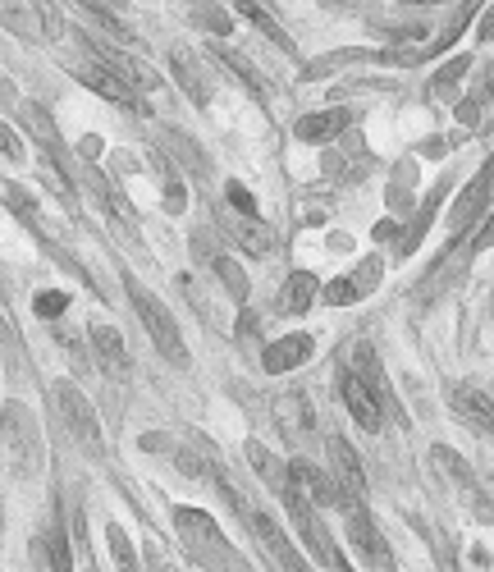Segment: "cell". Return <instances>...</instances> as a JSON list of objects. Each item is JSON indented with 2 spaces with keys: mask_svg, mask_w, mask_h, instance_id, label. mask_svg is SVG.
Returning a JSON list of instances; mask_svg holds the SVG:
<instances>
[{
  "mask_svg": "<svg viewBox=\"0 0 494 572\" xmlns=\"http://www.w3.org/2000/svg\"><path fill=\"white\" fill-rule=\"evenodd\" d=\"M174 531H179L183 550L197 559V568L206 572H252V563L225 540V531L215 527V518L206 508H174Z\"/></svg>",
  "mask_w": 494,
  "mask_h": 572,
  "instance_id": "6da1fadb",
  "label": "cell"
},
{
  "mask_svg": "<svg viewBox=\"0 0 494 572\" xmlns=\"http://www.w3.org/2000/svg\"><path fill=\"white\" fill-rule=\"evenodd\" d=\"M0 449H5L19 481H33L42 472V454H46L42 426H37V417L23 403H5L0 408Z\"/></svg>",
  "mask_w": 494,
  "mask_h": 572,
  "instance_id": "7a4b0ae2",
  "label": "cell"
},
{
  "mask_svg": "<svg viewBox=\"0 0 494 572\" xmlns=\"http://www.w3.org/2000/svg\"><path fill=\"white\" fill-rule=\"evenodd\" d=\"M51 403H55L60 426H65V431L74 435V440L83 444L92 458H101L106 440H101V421H97V408L87 403V394H78L74 380H55V385H51Z\"/></svg>",
  "mask_w": 494,
  "mask_h": 572,
  "instance_id": "3957f363",
  "label": "cell"
},
{
  "mask_svg": "<svg viewBox=\"0 0 494 572\" xmlns=\"http://www.w3.org/2000/svg\"><path fill=\"white\" fill-rule=\"evenodd\" d=\"M129 298H133V312H138L142 330L151 335V344L161 348L165 362H174V367H188V348H183V335H179V325H174V316L161 307V298H156V293H147L138 280H129Z\"/></svg>",
  "mask_w": 494,
  "mask_h": 572,
  "instance_id": "277c9868",
  "label": "cell"
},
{
  "mask_svg": "<svg viewBox=\"0 0 494 572\" xmlns=\"http://www.w3.org/2000/svg\"><path fill=\"white\" fill-rule=\"evenodd\" d=\"M284 508L293 513V527L302 531V540H307V550L316 554V563H325V568H334V572H348V563H344V554L334 550V540H330V531H325V522H321V513H316V504L307 495L298 490V481H293L289 490H284Z\"/></svg>",
  "mask_w": 494,
  "mask_h": 572,
  "instance_id": "5b68a950",
  "label": "cell"
},
{
  "mask_svg": "<svg viewBox=\"0 0 494 572\" xmlns=\"http://www.w3.org/2000/svg\"><path fill=\"white\" fill-rule=\"evenodd\" d=\"M234 508H238V513H243V518H247V527H252V536L261 540V550H266L270 559L280 563V572H312V563L302 559V550H298V545H293L289 536H284V527H280V522H275V518H270L266 508H252L243 495L234 499Z\"/></svg>",
  "mask_w": 494,
  "mask_h": 572,
  "instance_id": "8992f818",
  "label": "cell"
},
{
  "mask_svg": "<svg viewBox=\"0 0 494 572\" xmlns=\"http://www.w3.org/2000/svg\"><path fill=\"white\" fill-rule=\"evenodd\" d=\"M83 46H87V55H92V65H101L106 74H115L119 83L129 87V92H151V87H161L156 69H147L142 60H133L124 46H110V42H101V37H87V33H83Z\"/></svg>",
  "mask_w": 494,
  "mask_h": 572,
  "instance_id": "52a82bcc",
  "label": "cell"
},
{
  "mask_svg": "<svg viewBox=\"0 0 494 572\" xmlns=\"http://www.w3.org/2000/svg\"><path fill=\"white\" fill-rule=\"evenodd\" d=\"M325 449H330V476H334V486H339V495H344V508L366 504V467L357 458V449L344 435H330Z\"/></svg>",
  "mask_w": 494,
  "mask_h": 572,
  "instance_id": "ba28073f",
  "label": "cell"
},
{
  "mask_svg": "<svg viewBox=\"0 0 494 572\" xmlns=\"http://www.w3.org/2000/svg\"><path fill=\"white\" fill-rule=\"evenodd\" d=\"M348 545L362 554L371 572H394V550H389V540L376 531V522H371V513H366V504L348 508Z\"/></svg>",
  "mask_w": 494,
  "mask_h": 572,
  "instance_id": "9c48e42d",
  "label": "cell"
},
{
  "mask_svg": "<svg viewBox=\"0 0 494 572\" xmlns=\"http://www.w3.org/2000/svg\"><path fill=\"white\" fill-rule=\"evenodd\" d=\"M430 458H435V467H440L444 476H449V486L458 490L462 495V504L472 508L476 518H494V508H490V499L481 495V486H476V476H472V467L462 463L458 454H453L449 444H435V449H430Z\"/></svg>",
  "mask_w": 494,
  "mask_h": 572,
  "instance_id": "30bf717a",
  "label": "cell"
},
{
  "mask_svg": "<svg viewBox=\"0 0 494 572\" xmlns=\"http://www.w3.org/2000/svg\"><path fill=\"white\" fill-rule=\"evenodd\" d=\"M490 193H494V161H485L481 165V174H476L472 184L458 193V202H453V216H449V243L453 238H462L467 234V225H472L476 216H481V206L490 202Z\"/></svg>",
  "mask_w": 494,
  "mask_h": 572,
  "instance_id": "8fae6325",
  "label": "cell"
},
{
  "mask_svg": "<svg viewBox=\"0 0 494 572\" xmlns=\"http://www.w3.org/2000/svg\"><path fill=\"white\" fill-rule=\"evenodd\" d=\"M380 275H385V261H380V257H366L357 270H348L344 280H334L330 289H325V303H330V307L362 303L366 293H376V289H380Z\"/></svg>",
  "mask_w": 494,
  "mask_h": 572,
  "instance_id": "7c38bea8",
  "label": "cell"
},
{
  "mask_svg": "<svg viewBox=\"0 0 494 572\" xmlns=\"http://www.w3.org/2000/svg\"><path fill=\"white\" fill-rule=\"evenodd\" d=\"M23 124H28V133H33L37 147L46 152V165H55V170H60V174L69 179V184H74V174H78V170H74V161H69V152H65V142H60V133H55V124L46 119V110L28 101V106H23Z\"/></svg>",
  "mask_w": 494,
  "mask_h": 572,
  "instance_id": "4fadbf2b",
  "label": "cell"
},
{
  "mask_svg": "<svg viewBox=\"0 0 494 572\" xmlns=\"http://www.w3.org/2000/svg\"><path fill=\"white\" fill-rule=\"evenodd\" d=\"M339 399H344V408H348V417L362 426V431H371V435H380V426H385V412H380V403H376V394L362 385V380L353 376V371H344L339 376Z\"/></svg>",
  "mask_w": 494,
  "mask_h": 572,
  "instance_id": "5bb4252c",
  "label": "cell"
},
{
  "mask_svg": "<svg viewBox=\"0 0 494 572\" xmlns=\"http://www.w3.org/2000/svg\"><path fill=\"white\" fill-rule=\"evenodd\" d=\"M220 225H225L229 238H234L243 252H252V257H270V248H275V234H270V225H266V220H257V216L220 211Z\"/></svg>",
  "mask_w": 494,
  "mask_h": 572,
  "instance_id": "9a60e30c",
  "label": "cell"
},
{
  "mask_svg": "<svg viewBox=\"0 0 494 572\" xmlns=\"http://www.w3.org/2000/svg\"><path fill=\"white\" fill-rule=\"evenodd\" d=\"M92 348H97V362L110 380H129L133 362H129V344L115 325H92Z\"/></svg>",
  "mask_w": 494,
  "mask_h": 572,
  "instance_id": "2e32d148",
  "label": "cell"
},
{
  "mask_svg": "<svg viewBox=\"0 0 494 572\" xmlns=\"http://www.w3.org/2000/svg\"><path fill=\"white\" fill-rule=\"evenodd\" d=\"M449 403H453V412L462 417V426H472L476 435H494V403L485 399L481 389L453 385V389H449Z\"/></svg>",
  "mask_w": 494,
  "mask_h": 572,
  "instance_id": "e0dca14e",
  "label": "cell"
},
{
  "mask_svg": "<svg viewBox=\"0 0 494 572\" xmlns=\"http://www.w3.org/2000/svg\"><path fill=\"white\" fill-rule=\"evenodd\" d=\"M206 60H211V65H220L229 78H238V83H243V87H247V92H252V97H257V101H270V83H266V78H261V69L252 65L247 55L229 51V46H211V51H206Z\"/></svg>",
  "mask_w": 494,
  "mask_h": 572,
  "instance_id": "ac0fdd59",
  "label": "cell"
},
{
  "mask_svg": "<svg viewBox=\"0 0 494 572\" xmlns=\"http://www.w3.org/2000/svg\"><path fill=\"white\" fill-rule=\"evenodd\" d=\"M170 69H174V78H179V87L197 101V106L211 101V74H206V65L188 51V46H174V51H170Z\"/></svg>",
  "mask_w": 494,
  "mask_h": 572,
  "instance_id": "d6986e66",
  "label": "cell"
},
{
  "mask_svg": "<svg viewBox=\"0 0 494 572\" xmlns=\"http://www.w3.org/2000/svg\"><path fill=\"white\" fill-rule=\"evenodd\" d=\"M312 335H284L275 339V344H266V353H261V367L270 371V376H284V371L302 367L307 357H312Z\"/></svg>",
  "mask_w": 494,
  "mask_h": 572,
  "instance_id": "ffe728a7",
  "label": "cell"
},
{
  "mask_svg": "<svg viewBox=\"0 0 494 572\" xmlns=\"http://www.w3.org/2000/svg\"><path fill=\"white\" fill-rule=\"evenodd\" d=\"M348 110H316V115H302L298 124H293V138L298 142H334L339 133H348Z\"/></svg>",
  "mask_w": 494,
  "mask_h": 572,
  "instance_id": "44dd1931",
  "label": "cell"
},
{
  "mask_svg": "<svg viewBox=\"0 0 494 572\" xmlns=\"http://www.w3.org/2000/svg\"><path fill=\"white\" fill-rule=\"evenodd\" d=\"M293 481H298V490L312 499L316 508H344V495H339V486H334V476H325L321 467L293 463Z\"/></svg>",
  "mask_w": 494,
  "mask_h": 572,
  "instance_id": "7402d4cb",
  "label": "cell"
},
{
  "mask_svg": "<svg viewBox=\"0 0 494 572\" xmlns=\"http://www.w3.org/2000/svg\"><path fill=\"white\" fill-rule=\"evenodd\" d=\"M316 293H321V284H316L312 270H293L289 280H284L280 298H275V312H280V316H302L307 307L316 303Z\"/></svg>",
  "mask_w": 494,
  "mask_h": 572,
  "instance_id": "603a6c76",
  "label": "cell"
},
{
  "mask_svg": "<svg viewBox=\"0 0 494 572\" xmlns=\"http://www.w3.org/2000/svg\"><path fill=\"white\" fill-rule=\"evenodd\" d=\"M234 10L238 14H243V19L247 23H252V28H257V33H266L270 37V42H275V46H280V51H298V46H293V37L289 33H284V23H280V14H275V10H270V5H261V0H234Z\"/></svg>",
  "mask_w": 494,
  "mask_h": 572,
  "instance_id": "cb8c5ba5",
  "label": "cell"
},
{
  "mask_svg": "<svg viewBox=\"0 0 494 572\" xmlns=\"http://www.w3.org/2000/svg\"><path fill=\"white\" fill-rule=\"evenodd\" d=\"M247 458H252V472L261 476V481H266L270 490H275V495H284V490L293 486V463H284V458H275L266 449V444L261 440H252L247 444Z\"/></svg>",
  "mask_w": 494,
  "mask_h": 572,
  "instance_id": "d4e9b609",
  "label": "cell"
},
{
  "mask_svg": "<svg viewBox=\"0 0 494 572\" xmlns=\"http://www.w3.org/2000/svg\"><path fill=\"white\" fill-rule=\"evenodd\" d=\"M353 376L362 380L371 394H376V403H380V412H389V385H385V367H380V357H376V348L371 344H357L353 348Z\"/></svg>",
  "mask_w": 494,
  "mask_h": 572,
  "instance_id": "484cf974",
  "label": "cell"
},
{
  "mask_svg": "<svg viewBox=\"0 0 494 572\" xmlns=\"http://www.w3.org/2000/svg\"><path fill=\"white\" fill-rule=\"evenodd\" d=\"M371 60H380V65H389V51H366V46H348V51H330V55H321V60H312V65L302 69V78L334 74V69H344V65H371Z\"/></svg>",
  "mask_w": 494,
  "mask_h": 572,
  "instance_id": "4316f807",
  "label": "cell"
},
{
  "mask_svg": "<svg viewBox=\"0 0 494 572\" xmlns=\"http://www.w3.org/2000/svg\"><path fill=\"white\" fill-rule=\"evenodd\" d=\"M0 28H10L19 37H33V42H46L33 0H0Z\"/></svg>",
  "mask_w": 494,
  "mask_h": 572,
  "instance_id": "83f0119b",
  "label": "cell"
},
{
  "mask_svg": "<svg viewBox=\"0 0 494 572\" xmlns=\"http://www.w3.org/2000/svg\"><path fill=\"white\" fill-rule=\"evenodd\" d=\"M78 83H87L92 87V92H97V97H106V101H115V106H138V101H133V92L124 83H119L115 74H106V69L101 65H83L78 69ZM142 110V106H138Z\"/></svg>",
  "mask_w": 494,
  "mask_h": 572,
  "instance_id": "f1b7e54d",
  "label": "cell"
},
{
  "mask_svg": "<svg viewBox=\"0 0 494 572\" xmlns=\"http://www.w3.org/2000/svg\"><path fill=\"white\" fill-rule=\"evenodd\" d=\"M42 559L46 572H74V554H69V536L60 527V518H51L42 531Z\"/></svg>",
  "mask_w": 494,
  "mask_h": 572,
  "instance_id": "f546056e",
  "label": "cell"
},
{
  "mask_svg": "<svg viewBox=\"0 0 494 572\" xmlns=\"http://www.w3.org/2000/svg\"><path fill=\"white\" fill-rule=\"evenodd\" d=\"M275 417H280L284 435H302V426L312 431V403H307V394H284L275 403Z\"/></svg>",
  "mask_w": 494,
  "mask_h": 572,
  "instance_id": "4dcf8cb0",
  "label": "cell"
},
{
  "mask_svg": "<svg viewBox=\"0 0 494 572\" xmlns=\"http://www.w3.org/2000/svg\"><path fill=\"white\" fill-rule=\"evenodd\" d=\"M106 540H110V554H115V568H119V572H138L133 540L124 536V527H119V522H110V527H106Z\"/></svg>",
  "mask_w": 494,
  "mask_h": 572,
  "instance_id": "1f68e13d",
  "label": "cell"
},
{
  "mask_svg": "<svg viewBox=\"0 0 494 572\" xmlns=\"http://www.w3.org/2000/svg\"><path fill=\"white\" fill-rule=\"evenodd\" d=\"M462 74H467V55H453L449 65H444L440 74L430 78V97H440V101H453L449 92H453V87H458V78H462Z\"/></svg>",
  "mask_w": 494,
  "mask_h": 572,
  "instance_id": "d6a6232c",
  "label": "cell"
},
{
  "mask_svg": "<svg viewBox=\"0 0 494 572\" xmlns=\"http://www.w3.org/2000/svg\"><path fill=\"white\" fill-rule=\"evenodd\" d=\"M211 266H215V270H220V280H225V289H229V293H234L238 303H247V275H243V266H238V261H234V257H225V252H220V257H215V261H211Z\"/></svg>",
  "mask_w": 494,
  "mask_h": 572,
  "instance_id": "836d02e7",
  "label": "cell"
},
{
  "mask_svg": "<svg viewBox=\"0 0 494 572\" xmlns=\"http://www.w3.org/2000/svg\"><path fill=\"white\" fill-rule=\"evenodd\" d=\"M65 307H69V293H37L33 298V312L42 316V321H55Z\"/></svg>",
  "mask_w": 494,
  "mask_h": 572,
  "instance_id": "e575fe53",
  "label": "cell"
},
{
  "mask_svg": "<svg viewBox=\"0 0 494 572\" xmlns=\"http://www.w3.org/2000/svg\"><path fill=\"white\" fill-rule=\"evenodd\" d=\"M33 10H37V23H42V37H60L65 33V19H60V10H51V5H46V0H33Z\"/></svg>",
  "mask_w": 494,
  "mask_h": 572,
  "instance_id": "d590c367",
  "label": "cell"
},
{
  "mask_svg": "<svg viewBox=\"0 0 494 572\" xmlns=\"http://www.w3.org/2000/svg\"><path fill=\"white\" fill-rule=\"evenodd\" d=\"M193 19H202V28H211V33H229L234 28V19L225 10H215V5H197Z\"/></svg>",
  "mask_w": 494,
  "mask_h": 572,
  "instance_id": "8d00e7d4",
  "label": "cell"
},
{
  "mask_svg": "<svg viewBox=\"0 0 494 572\" xmlns=\"http://www.w3.org/2000/svg\"><path fill=\"white\" fill-rule=\"evenodd\" d=\"M161 170H165V211H170V216H179V211H183V184L174 179V170L165 161H161Z\"/></svg>",
  "mask_w": 494,
  "mask_h": 572,
  "instance_id": "74e56055",
  "label": "cell"
},
{
  "mask_svg": "<svg viewBox=\"0 0 494 572\" xmlns=\"http://www.w3.org/2000/svg\"><path fill=\"white\" fill-rule=\"evenodd\" d=\"M225 197H229V206H234L238 216H257V197L247 193L243 184H229V188H225Z\"/></svg>",
  "mask_w": 494,
  "mask_h": 572,
  "instance_id": "f35d334b",
  "label": "cell"
},
{
  "mask_svg": "<svg viewBox=\"0 0 494 572\" xmlns=\"http://www.w3.org/2000/svg\"><path fill=\"white\" fill-rule=\"evenodd\" d=\"M0 156H5V161H23V138L10 124H0Z\"/></svg>",
  "mask_w": 494,
  "mask_h": 572,
  "instance_id": "ab89813d",
  "label": "cell"
},
{
  "mask_svg": "<svg viewBox=\"0 0 494 572\" xmlns=\"http://www.w3.org/2000/svg\"><path fill=\"white\" fill-rule=\"evenodd\" d=\"M5 202H10L23 220H37V216H33V202H28V193H23V188H5Z\"/></svg>",
  "mask_w": 494,
  "mask_h": 572,
  "instance_id": "60d3db41",
  "label": "cell"
},
{
  "mask_svg": "<svg viewBox=\"0 0 494 572\" xmlns=\"http://www.w3.org/2000/svg\"><path fill=\"white\" fill-rule=\"evenodd\" d=\"M476 33H481V42H494V0H490V5H485L481 23H476Z\"/></svg>",
  "mask_w": 494,
  "mask_h": 572,
  "instance_id": "b9f144b4",
  "label": "cell"
},
{
  "mask_svg": "<svg viewBox=\"0 0 494 572\" xmlns=\"http://www.w3.org/2000/svg\"><path fill=\"white\" fill-rule=\"evenodd\" d=\"M147 568H151V572H179L170 559H165L161 550H156V545H151V550H147Z\"/></svg>",
  "mask_w": 494,
  "mask_h": 572,
  "instance_id": "7bdbcfd3",
  "label": "cell"
},
{
  "mask_svg": "<svg viewBox=\"0 0 494 572\" xmlns=\"http://www.w3.org/2000/svg\"><path fill=\"white\" fill-rule=\"evenodd\" d=\"M490 243H494V216L481 225V234H476V243H472V248H476V252H485V248H490Z\"/></svg>",
  "mask_w": 494,
  "mask_h": 572,
  "instance_id": "ee69618b",
  "label": "cell"
},
{
  "mask_svg": "<svg viewBox=\"0 0 494 572\" xmlns=\"http://www.w3.org/2000/svg\"><path fill=\"white\" fill-rule=\"evenodd\" d=\"M476 115H481V106H476V101H462V106H458V119H462V124H476Z\"/></svg>",
  "mask_w": 494,
  "mask_h": 572,
  "instance_id": "f6af8a7d",
  "label": "cell"
},
{
  "mask_svg": "<svg viewBox=\"0 0 494 572\" xmlns=\"http://www.w3.org/2000/svg\"><path fill=\"white\" fill-rule=\"evenodd\" d=\"M394 234H398L394 220H380V225H376V243H380V238H394Z\"/></svg>",
  "mask_w": 494,
  "mask_h": 572,
  "instance_id": "bcb514c9",
  "label": "cell"
},
{
  "mask_svg": "<svg viewBox=\"0 0 494 572\" xmlns=\"http://www.w3.org/2000/svg\"><path fill=\"white\" fill-rule=\"evenodd\" d=\"M481 92H485V97H490V92H494V74H490V78H485V87H481Z\"/></svg>",
  "mask_w": 494,
  "mask_h": 572,
  "instance_id": "7dc6e473",
  "label": "cell"
},
{
  "mask_svg": "<svg viewBox=\"0 0 494 572\" xmlns=\"http://www.w3.org/2000/svg\"><path fill=\"white\" fill-rule=\"evenodd\" d=\"M408 5H444V0H408Z\"/></svg>",
  "mask_w": 494,
  "mask_h": 572,
  "instance_id": "c3c4849f",
  "label": "cell"
},
{
  "mask_svg": "<svg viewBox=\"0 0 494 572\" xmlns=\"http://www.w3.org/2000/svg\"><path fill=\"white\" fill-rule=\"evenodd\" d=\"M83 572H101V568H97V563H92V554H87V568H83Z\"/></svg>",
  "mask_w": 494,
  "mask_h": 572,
  "instance_id": "681fc988",
  "label": "cell"
}]
</instances>
